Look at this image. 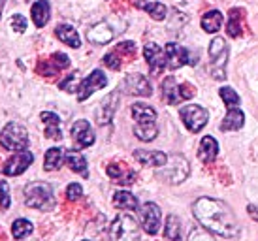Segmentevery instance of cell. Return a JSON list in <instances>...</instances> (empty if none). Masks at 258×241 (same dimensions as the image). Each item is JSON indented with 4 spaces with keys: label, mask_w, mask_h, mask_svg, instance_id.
Returning <instances> with one entry per match:
<instances>
[{
    "label": "cell",
    "mask_w": 258,
    "mask_h": 241,
    "mask_svg": "<svg viewBox=\"0 0 258 241\" xmlns=\"http://www.w3.org/2000/svg\"><path fill=\"white\" fill-rule=\"evenodd\" d=\"M192 213L196 220L200 222L204 228H208L209 232L226 237V239H234L239 234V224L234 211L230 209L228 204H224L222 200L215 198H198L194 202Z\"/></svg>",
    "instance_id": "cell-1"
},
{
    "label": "cell",
    "mask_w": 258,
    "mask_h": 241,
    "mask_svg": "<svg viewBox=\"0 0 258 241\" xmlns=\"http://www.w3.org/2000/svg\"><path fill=\"white\" fill-rule=\"evenodd\" d=\"M25 204L32 209L38 211H51L57 206V200L53 194L49 183H42V181H34L25 187Z\"/></svg>",
    "instance_id": "cell-2"
},
{
    "label": "cell",
    "mask_w": 258,
    "mask_h": 241,
    "mask_svg": "<svg viewBox=\"0 0 258 241\" xmlns=\"http://www.w3.org/2000/svg\"><path fill=\"white\" fill-rule=\"evenodd\" d=\"M29 130L19 123H8L0 132V145L8 151H27L29 147Z\"/></svg>",
    "instance_id": "cell-3"
},
{
    "label": "cell",
    "mask_w": 258,
    "mask_h": 241,
    "mask_svg": "<svg viewBox=\"0 0 258 241\" xmlns=\"http://www.w3.org/2000/svg\"><path fill=\"white\" fill-rule=\"evenodd\" d=\"M188 171H190V168H188V162H186L185 156L172 155L168 156V162L158 170V177L164 179L166 183L179 185L188 177Z\"/></svg>",
    "instance_id": "cell-4"
},
{
    "label": "cell",
    "mask_w": 258,
    "mask_h": 241,
    "mask_svg": "<svg viewBox=\"0 0 258 241\" xmlns=\"http://www.w3.org/2000/svg\"><path fill=\"white\" fill-rule=\"evenodd\" d=\"M109 241H140L138 222L130 215H119L109 226Z\"/></svg>",
    "instance_id": "cell-5"
},
{
    "label": "cell",
    "mask_w": 258,
    "mask_h": 241,
    "mask_svg": "<svg viewBox=\"0 0 258 241\" xmlns=\"http://www.w3.org/2000/svg\"><path fill=\"white\" fill-rule=\"evenodd\" d=\"M209 57H211V74L213 78L222 81L226 78V64H228V45L224 38L217 36L209 43Z\"/></svg>",
    "instance_id": "cell-6"
},
{
    "label": "cell",
    "mask_w": 258,
    "mask_h": 241,
    "mask_svg": "<svg viewBox=\"0 0 258 241\" xmlns=\"http://www.w3.org/2000/svg\"><path fill=\"white\" fill-rule=\"evenodd\" d=\"M179 115L181 119H183V123H185V127L190 130V132H200L202 128L208 125L209 120V113L206 107L202 106H196V104H192V106H185L179 109Z\"/></svg>",
    "instance_id": "cell-7"
},
{
    "label": "cell",
    "mask_w": 258,
    "mask_h": 241,
    "mask_svg": "<svg viewBox=\"0 0 258 241\" xmlns=\"http://www.w3.org/2000/svg\"><path fill=\"white\" fill-rule=\"evenodd\" d=\"M106 85H108L106 74H104L102 70H93L89 78L81 79L79 89H78V100L79 102H83V100L89 98L94 91H100V89H104Z\"/></svg>",
    "instance_id": "cell-8"
},
{
    "label": "cell",
    "mask_w": 258,
    "mask_h": 241,
    "mask_svg": "<svg viewBox=\"0 0 258 241\" xmlns=\"http://www.w3.org/2000/svg\"><path fill=\"white\" fill-rule=\"evenodd\" d=\"M32 162H34V155H32L30 151H19V153H15L12 158H8L6 164L2 166V173H4V175H10V177L21 175L23 171L27 170Z\"/></svg>",
    "instance_id": "cell-9"
},
{
    "label": "cell",
    "mask_w": 258,
    "mask_h": 241,
    "mask_svg": "<svg viewBox=\"0 0 258 241\" xmlns=\"http://www.w3.org/2000/svg\"><path fill=\"white\" fill-rule=\"evenodd\" d=\"M117 36V29L113 27V21L111 19H106V21H100L93 25L89 32H87V40L91 43H98V45H104V43H109Z\"/></svg>",
    "instance_id": "cell-10"
},
{
    "label": "cell",
    "mask_w": 258,
    "mask_h": 241,
    "mask_svg": "<svg viewBox=\"0 0 258 241\" xmlns=\"http://www.w3.org/2000/svg\"><path fill=\"white\" fill-rule=\"evenodd\" d=\"M142 226L144 230L147 232L149 235H155L158 234V230H160V220H162V211H160V207L157 204H153V202H147L142 206Z\"/></svg>",
    "instance_id": "cell-11"
},
{
    "label": "cell",
    "mask_w": 258,
    "mask_h": 241,
    "mask_svg": "<svg viewBox=\"0 0 258 241\" xmlns=\"http://www.w3.org/2000/svg\"><path fill=\"white\" fill-rule=\"evenodd\" d=\"M144 57L149 64V70L153 76H157L160 72L164 70L166 66H168V57H166V51L160 49L157 43H147L144 47Z\"/></svg>",
    "instance_id": "cell-12"
},
{
    "label": "cell",
    "mask_w": 258,
    "mask_h": 241,
    "mask_svg": "<svg viewBox=\"0 0 258 241\" xmlns=\"http://www.w3.org/2000/svg\"><path fill=\"white\" fill-rule=\"evenodd\" d=\"M72 140L76 143L78 149H85V147H91L94 143V130L93 127L89 125V120L79 119L74 123L72 127Z\"/></svg>",
    "instance_id": "cell-13"
},
{
    "label": "cell",
    "mask_w": 258,
    "mask_h": 241,
    "mask_svg": "<svg viewBox=\"0 0 258 241\" xmlns=\"http://www.w3.org/2000/svg\"><path fill=\"white\" fill-rule=\"evenodd\" d=\"M124 89L132 96H151L153 94V87H151L149 79L142 76V74H130V76H126Z\"/></svg>",
    "instance_id": "cell-14"
},
{
    "label": "cell",
    "mask_w": 258,
    "mask_h": 241,
    "mask_svg": "<svg viewBox=\"0 0 258 241\" xmlns=\"http://www.w3.org/2000/svg\"><path fill=\"white\" fill-rule=\"evenodd\" d=\"M119 106V92L113 91L111 94H108L106 98L102 100L100 107H98V111H96V120H98V125H109L111 119H113L115 115V109Z\"/></svg>",
    "instance_id": "cell-15"
},
{
    "label": "cell",
    "mask_w": 258,
    "mask_h": 241,
    "mask_svg": "<svg viewBox=\"0 0 258 241\" xmlns=\"http://www.w3.org/2000/svg\"><path fill=\"white\" fill-rule=\"evenodd\" d=\"M164 51H166V57H168V68H172V70H177L183 64L190 63L188 61V49L181 47L179 43L170 42L166 45Z\"/></svg>",
    "instance_id": "cell-16"
},
{
    "label": "cell",
    "mask_w": 258,
    "mask_h": 241,
    "mask_svg": "<svg viewBox=\"0 0 258 241\" xmlns=\"http://www.w3.org/2000/svg\"><path fill=\"white\" fill-rule=\"evenodd\" d=\"M134 158L144 166H153V168H162L168 162V155H164L162 151H144L136 149L134 151Z\"/></svg>",
    "instance_id": "cell-17"
},
{
    "label": "cell",
    "mask_w": 258,
    "mask_h": 241,
    "mask_svg": "<svg viewBox=\"0 0 258 241\" xmlns=\"http://www.w3.org/2000/svg\"><path fill=\"white\" fill-rule=\"evenodd\" d=\"M162 98L170 104V106H175L183 102V94H181V85H177V81L170 76L162 81Z\"/></svg>",
    "instance_id": "cell-18"
},
{
    "label": "cell",
    "mask_w": 258,
    "mask_h": 241,
    "mask_svg": "<svg viewBox=\"0 0 258 241\" xmlns=\"http://www.w3.org/2000/svg\"><path fill=\"white\" fill-rule=\"evenodd\" d=\"M30 15H32V21H34V25H36L38 29L45 27L51 17L49 2L47 0H38V2H34L32 8H30Z\"/></svg>",
    "instance_id": "cell-19"
},
{
    "label": "cell",
    "mask_w": 258,
    "mask_h": 241,
    "mask_svg": "<svg viewBox=\"0 0 258 241\" xmlns=\"http://www.w3.org/2000/svg\"><path fill=\"white\" fill-rule=\"evenodd\" d=\"M217 153H219V143L213 136H204L200 143V151H198V156H200L202 162L211 164L217 158Z\"/></svg>",
    "instance_id": "cell-20"
},
{
    "label": "cell",
    "mask_w": 258,
    "mask_h": 241,
    "mask_svg": "<svg viewBox=\"0 0 258 241\" xmlns=\"http://www.w3.org/2000/svg\"><path fill=\"white\" fill-rule=\"evenodd\" d=\"M108 175L119 185H132L136 181V171L128 170V168H124L121 164H109Z\"/></svg>",
    "instance_id": "cell-21"
},
{
    "label": "cell",
    "mask_w": 258,
    "mask_h": 241,
    "mask_svg": "<svg viewBox=\"0 0 258 241\" xmlns=\"http://www.w3.org/2000/svg\"><path fill=\"white\" fill-rule=\"evenodd\" d=\"M132 117L136 120V125H151V123H157V111L147 104L136 102L132 106Z\"/></svg>",
    "instance_id": "cell-22"
},
{
    "label": "cell",
    "mask_w": 258,
    "mask_h": 241,
    "mask_svg": "<svg viewBox=\"0 0 258 241\" xmlns=\"http://www.w3.org/2000/svg\"><path fill=\"white\" fill-rule=\"evenodd\" d=\"M55 34H57V38L60 42L74 47V49L81 47V40H79L78 30L74 29V27H70V25H58L57 29H55Z\"/></svg>",
    "instance_id": "cell-23"
},
{
    "label": "cell",
    "mask_w": 258,
    "mask_h": 241,
    "mask_svg": "<svg viewBox=\"0 0 258 241\" xmlns=\"http://www.w3.org/2000/svg\"><path fill=\"white\" fill-rule=\"evenodd\" d=\"M64 160H66L64 149H60V147H51V149H47V153H45V158H43V168H45L47 171L60 170V166H62Z\"/></svg>",
    "instance_id": "cell-24"
},
{
    "label": "cell",
    "mask_w": 258,
    "mask_h": 241,
    "mask_svg": "<svg viewBox=\"0 0 258 241\" xmlns=\"http://www.w3.org/2000/svg\"><path fill=\"white\" fill-rule=\"evenodd\" d=\"M245 125V113L241 109H237V107H230L226 117L222 119V125L221 128L224 132H228V130H239V128Z\"/></svg>",
    "instance_id": "cell-25"
},
{
    "label": "cell",
    "mask_w": 258,
    "mask_h": 241,
    "mask_svg": "<svg viewBox=\"0 0 258 241\" xmlns=\"http://www.w3.org/2000/svg\"><path fill=\"white\" fill-rule=\"evenodd\" d=\"M66 164L70 166V170L79 173L81 177H89V170H87L85 156L79 151H66Z\"/></svg>",
    "instance_id": "cell-26"
},
{
    "label": "cell",
    "mask_w": 258,
    "mask_h": 241,
    "mask_svg": "<svg viewBox=\"0 0 258 241\" xmlns=\"http://www.w3.org/2000/svg\"><path fill=\"white\" fill-rule=\"evenodd\" d=\"M113 206L119 207V209H124V211H136L138 200L128 191H117L113 194Z\"/></svg>",
    "instance_id": "cell-27"
},
{
    "label": "cell",
    "mask_w": 258,
    "mask_h": 241,
    "mask_svg": "<svg viewBox=\"0 0 258 241\" xmlns=\"http://www.w3.org/2000/svg\"><path fill=\"white\" fill-rule=\"evenodd\" d=\"M222 27V14L217 10H211L202 17V29L206 30L208 34H215Z\"/></svg>",
    "instance_id": "cell-28"
},
{
    "label": "cell",
    "mask_w": 258,
    "mask_h": 241,
    "mask_svg": "<svg viewBox=\"0 0 258 241\" xmlns=\"http://www.w3.org/2000/svg\"><path fill=\"white\" fill-rule=\"evenodd\" d=\"M138 8L145 10L147 14L157 19V21H162L166 17V6L162 2H145V0H138Z\"/></svg>",
    "instance_id": "cell-29"
},
{
    "label": "cell",
    "mask_w": 258,
    "mask_h": 241,
    "mask_svg": "<svg viewBox=\"0 0 258 241\" xmlns=\"http://www.w3.org/2000/svg\"><path fill=\"white\" fill-rule=\"evenodd\" d=\"M164 235L170 241H181V222L175 215H168L164 224Z\"/></svg>",
    "instance_id": "cell-30"
},
{
    "label": "cell",
    "mask_w": 258,
    "mask_h": 241,
    "mask_svg": "<svg viewBox=\"0 0 258 241\" xmlns=\"http://www.w3.org/2000/svg\"><path fill=\"white\" fill-rule=\"evenodd\" d=\"M158 134L157 123H151V125H136L134 127V136L142 142H153Z\"/></svg>",
    "instance_id": "cell-31"
},
{
    "label": "cell",
    "mask_w": 258,
    "mask_h": 241,
    "mask_svg": "<svg viewBox=\"0 0 258 241\" xmlns=\"http://www.w3.org/2000/svg\"><path fill=\"white\" fill-rule=\"evenodd\" d=\"M243 15V10L241 8H234V10H230V19H228V27H226V30H228V34L232 36V38H237V36L241 34V27H239V17Z\"/></svg>",
    "instance_id": "cell-32"
},
{
    "label": "cell",
    "mask_w": 258,
    "mask_h": 241,
    "mask_svg": "<svg viewBox=\"0 0 258 241\" xmlns=\"http://www.w3.org/2000/svg\"><path fill=\"white\" fill-rule=\"evenodd\" d=\"M32 234V222L27 219H17L12 224V235H14L15 239H23V237H27V235Z\"/></svg>",
    "instance_id": "cell-33"
},
{
    "label": "cell",
    "mask_w": 258,
    "mask_h": 241,
    "mask_svg": "<svg viewBox=\"0 0 258 241\" xmlns=\"http://www.w3.org/2000/svg\"><path fill=\"white\" fill-rule=\"evenodd\" d=\"M219 94H221L222 102L226 104V107H237V104H239V96H237V92L234 91V89H230V87H222L221 91H219Z\"/></svg>",
    "instance_id": "cell-34"
},
{
    "label": "cell",
    "mask_w": 258,
    "mask_h": 241,
    "mask_svg": "<svg viewBox=\"0 0 258 241\" xmlns=\"http://www.w3.org/2000/svg\"><path fill=\"white\" fill-rule=\"evenodd\" d=\"M213 232H209L208 228L204 226H194L188 234V239L186 241H215L213 239Z\"/></svg>",
    "instance_id": "cell-35"
},
{
    "label": "cell",
    "mask_w": 258,
    "mask_h": 241,
    "mask_svg": "<svg viewBox=\"0 0 258 241\" xmlns=\"http://www.w3.org/2000/svg\"><path fill=\"white\" fill-rule=\"evenodd\" d=\"M79 83H81V81H79ZM79 83H78V74H70L64 81H60V83H58V87L66 92H74V91H78L79 89Z\"/></svg>",
    "instance_id": "cell-36"
},
{
    "label": "cell",
    "mask_w": 258,
    "mask_h": 241,
    "mask_svg": "<svg viewBox=\"0 0 258 241\" xmlns=\"http://www.w3.org/2000/svg\"><path fill=\"white\" fill-rule=\"evenodd\" d=\"M0 207L2 209L10 207V187L6 181H0Z\"/></svg>",
    "instance_id": "cell-37"
},
{
    "label": "cell",
    "mask_w": 258,
    "mask_h": 241,
    "mask_svg": "<svg viewBox=\"0 0 258 241\" xmlns=\"http://www.w3.org/2000/svg\"><path fill=\"white\" fill-rule=\"evenodd\" d=\"M83 196V189H81V185L79 183H70L68 185V189H66V198L68 200H79Z\"/></svg>",
    "instance_id": "cell-38"
},
{
    "label": "cell",
    "mask_w": 258,
    "mask_h": 241,
    "mask_svg": "<svg viewBox=\"0 0 258 241\" xmlns=\"http://www.w3.org/2000/svg\"><path fill=\"white\" fill-rule=\"evenodd\" d=\"M51 63L55 64L58 70H64V68L70 66V58H68V55H64V53H55V55L51 57Z\"/></svg>",
    "instance_id": "cell-39"
},
{
    "label": "cell",
    "mask_w": 258,
    "mask_h": 241,
    "mask_svg": "<svg viewBox=\"0 0 258 241\" xmlns=\"http://www.w3.org/2000/svg\"><path fill=\"white\" fill-rule=\"evenodd\" d=\"M12 29H14L17 34H23V32L27 30V19L19 14L14 15V17H12Z\"/></svg>",
    "instance_id": "cell-40"
},
{
    "label": "cell",
    "mask_w": 258,
    "mask_h": 241,
    "mask_svg": "<svg viewBox=\"0 0 258 241\" xmlns=\"http://www.w3.org/2000/svg\"><path fill=\"white\" fill-rule=\"evenodd\" d=\"M40 119L43 120V125H45V127H58V125H60V119H58V115L51 113V111H42Z\"/></svg>",
    "instance_id": "cell-41"
},
{
    "label": "cell",
    "mask_w": 258,
    "mask_h": 241,
    "mask_svg": "<svg viewBox=\"0 0 258 241\" xmlns=\"http://www.w3.org/2000/svg\"><path fill=\"white\" fill-rule=\"evenodd\" d=\"M104 64H106L108 68H111V70H119V68H121V61L117 57V51H115V53H108V55L104 57Z\"/></svg>",
    "instance_id": "cell-42"
},
{
    "label": "cell",
    "mask_w": 258,
    "mask_h": 241,
    "mask_svg": "<svg viewBox=\"0 0 258 241\" xmlns=\"http://www.w3.org/2000/svg\"><path fill=\"white\" fill-rule=\"evenodd\" d=\"M117 53H128V55H136V45L134 42H122L117 45Z\"/></svg>",
    "instance_id": "cell-43"
},
{
    "label": "cell",
    "mask_w": 258,
    "mask_h": 241,
    "mask_svg": "<svg viewBox=\"0 0 258 241\" xmlns=\"http://www.w3.org/2000/svg\"><path fill=\"white\" fill-rule=\"evenodd\" d=\"M45 136H47L49 140H60V138H62V132H60L58 127H45Z\"/></svg>",
    "instance_id": "cell-44"
},
{
    "label": "cell",
    "mask_w": 258,
    "mask_h": 241,
    "mask_svg": "<svg viewBox=\"0 0 258 241\" xmlns=\"http://www.w3.org/2000/svg\"><path fill=\"white\" fill-rule=\"evenodd\" d=\"M247 213L251 215L252 220L258 222V204H249V206H247Z\"/></svg>",
    "instance_id": "cell-45"
},
{
    "label": "cell",
    "mask_w": 258,
    "mask_h": 241,
    "mask_svg": "<svg viewBox=\"0 0 258 241\" xmlns=\"http://www.w3.org/2000/svg\"><path fill=\"white\" fill-rule=\"evenodd\" d=\"M4 4H6V0H0V15H2V10H4Z\"/></svg>",
    "instance_id": "cell-46"
},
{
    "label": "cell",
    "mask_w": 258,
    "mask_h": 241,
    "mask_svg": "<svg viewBox=\"0 0 258 241\" xmlns=\"http://www.w3.org/2000/svg\"><path fill=\"white\" fill-rule=\"evenodd\" d=\"M85 241H87V239H85Z\"/></svg>",
    "instance_id": "cell-47"
}]
</instances>
